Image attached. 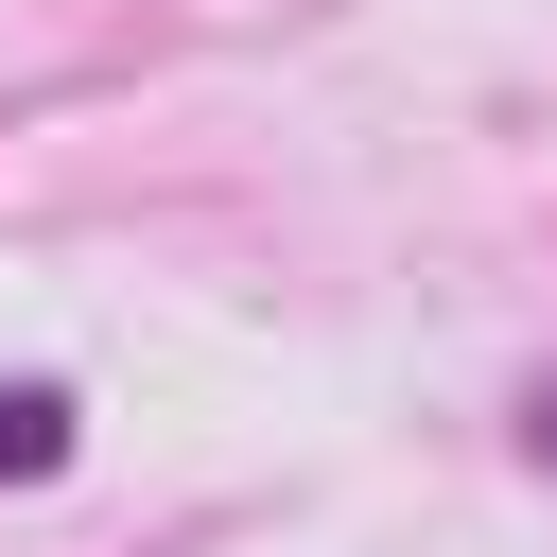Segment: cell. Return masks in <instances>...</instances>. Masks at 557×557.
Listing matches in <instances>:
<instances>
[{
    "instance_id": "cell-1",
    "label": "cell",
    "mask_w": 557,
    "mask_h": 557,
    "mask_svg": "<svg viewBox=\"0 0 557 557\" xmlns=\"http://www.w3.org/2000/svg\"><path fill=\"white\" fill-rule=\"evenodd\" d=\"M70 453V383H0V487H35Z\"/></svg>"
}]
</instances>
